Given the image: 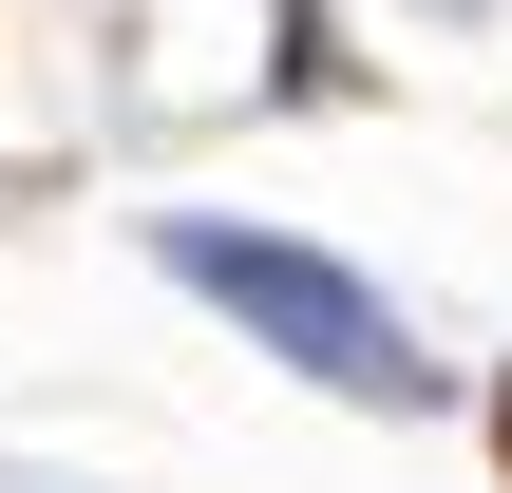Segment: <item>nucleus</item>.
Here are the masks:
<instances>
[{
    "label": "nucleus",
    "instance_id": "obj_2",
    "mask_svg": "<svg viewBox=\"0 0 512 493\" xmlns=\"http://www.w3.org/2000/svg\"><path fill=\"white\" fill-rule=\"evenodd\" d=\"M494 475H512V361H494Z\"/></svg>",
    "mask_w": 512,
    "mask_h": 493
},
{
    "label": "nucleus",
    "instance_id": "obj_1",
    "mask_svg": "<svg viewBox=\"0 0 512 493\" xmlns=\"http://www.w3.org/2000/svg\"><path fill=\"white\" fill-rule=\"evenodd\" d=\"M152 266L190 285V304H228L266 361H304L323 399H380V418H437L456 380L418 361V323L361 285V266H323V247H285V228H228V209H171L152 228Z\"/></svg>",
    "mask_w": 512,
    "mask_h": 493
}]
</instances>
